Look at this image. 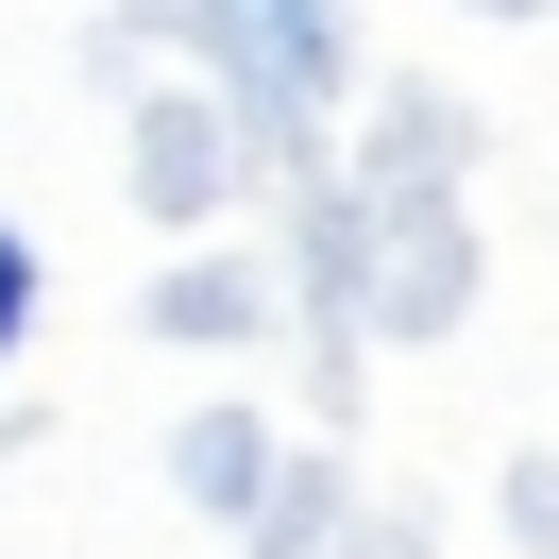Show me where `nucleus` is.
I'll use <instances>...</instances> for the list:
<instances>
[{"mask_svg":"<svg viewBox=\"0 0 559 559\" xmlns=\"http://www.w3.org/2000/svg\"><path fill=\"white\" fill-rule=\"evenodd\" d=\"M238 35L272 51V85H288V103L322 85V0H238Z\"/></svg>","mask_w":559,"mask_h":559,"instance_id":"obj_1","label":"nucleus"},{"mask_svg":"<svg viewBox=\"0 0 559 559\" xmlns=\"http://www.w3.org/2000/svg\"><path fill=\"white\" fill-rule=\"evenodd\" d=\"M17 322H35V254H17V221H0V356H17Z\"/></svg>","mask_w":559,"mask_h":559,"instance_id":"obj_2","label":"nucleus"}]
</instances>
